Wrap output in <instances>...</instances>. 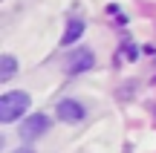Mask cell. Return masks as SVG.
<instances>
[{"label": "cell", "mask_w": 156, "mask_h": 153, "mask_svg": "<svg viewBox=\"0 0 156 153\" xmlns=\"http://www.w3.org/2000/svg\"><path fill=\"white\" fill-rule=\"evenodd\" d=\"M55 116L61 121H67V124H78V121H84V107L75 101V98H64V101L58 104Z\"/></svg>", "instance_id": "cell-4"}, {"label": "cell", "mask_w": 156, "mask_h": 153, "mask_svg": "<svg viewBox=\"0 0 156 153\" xmlns=\"http://www.w3.org/2000/svg\"><path fill=\"white\" fill-rule=\"evenodd\" d=\"M84 35V20H69L67 23V29H64V38H61V46H69V43H75L78 38Z\"/></svg>", "instance_id": "cell-5"}, {"label": "cell", "mask_w": 156, "mask_h": 153, "mask_svg": "<svg viewBox=\"0 0 156 153\" xmlns=\"http://www.w3.org/2000/svg\"><path fill=\"white\" fill-rule=\"evenodd\" d=\"M15 72H17V61L12 55H3L0 58V81H12Z\"/></svg>", "instance_id": "cell-6"}, {"label": "cell", "mask_w": 156, "mask_h": 153, "mask_svg": "<svg viewBox=\"0 0 156 153\" xmlns=\"http://www.w3.org/2000/svg\"><path fill=\"white\" fill-rule=\"evenodd\" d=\"M12 153H32L29 148H17V150H12Z\"/></svg>", "instance_id": "cell-7"}, {"label": "cell", "mask_w": 156, "mask_h": 153, "mask_svg": "<svg viewBox=\"0 0 156 153\" xmlns=\"http://www.w3.org/2000/svg\"><path fill=\"white\" fill-rule=\"evenodd\" d=\"M29 104H32V98H29V92H23V90L3 92V98H0V121H3V124H12V121L23 119L26 110H29Z\"/></svg>", "instance_id": "cell-1"}, {"label": "cell", "mask_w": 156, "mask_h": 153, "mask_svg": "<svg viewBox=\"0 0 156 153\" xmlns=\"http://www.w3.org/2000/svg\"><path fill=\"white\" fill-rule=\"evenodd\" d=\"M93 64H95V55L90 49H73L69 52V61H67V72L69 75H81L87 69H93Z\"/></svg>", "instance_id": "cell-3"}, {"label": "cell", "mask_w": 156, "mask_h": 153, "mask_svg": "<svg viewBox=\"0 0 156 153\" xmlns=\"http://www.w3.org/2000/svg\"><path fill=\"white\" fill-rule=\"evenodd\" d=\"M49 124H52V121L46 119L44 113H35V116H29V119H23V124H20V139L32 142V139L44 136V133L49 130Z\"/></svg>", "instance_id": "cell-2"}]
</instances>
